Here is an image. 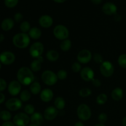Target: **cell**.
I'll use <instances>...</instances> for the list:
<instances>
[{
  "instance_id": "6da1fadb",
  "label": "cell",
  "mask_w": 126,
  "mask_h": 126,
  "mask_svg": "<svg viewBox=\"0 0 126 126\" xmlns=\"http://www.w3.org/2000/svg\"><path fill=\"white\" fill-rule=\"evenodd\" d=\"M17 78L21 84L29 86L34 82V76L30 68L27 66H22L17 71Z\"/></svg>"
},
{
  "instance_id": "7a4b0ae2",
  "label": "cell",
  "mask_w": 126,
  "mask_h": 126,
  "mask_svg": "<svg viewBox=\"0 0 126 126\" xmlns=\"http://www.w3.org/2000/svg\"><path fill=\"white\" fill-rule=\"evenodd\" d=\"M30 39L28 34L21 32L14 36L12 43L18 49H25L29 46Z\"/></svg>"
},
{
  "instance_id": "3957f363",
  "label": "cell",
  "mask_w": 126,
  "mask_h": 126,
  "mask_svg": "<svg viewBox=\"0 0 126 126\" xmlns=\"http://www.w3.org/2000/svg\"><path fill=\"white\" fill-rule=\"evenodd\" d=\"M77 116L82 121H86L91 118L92 112L90 107L86 104H81L77 108Z\"/></svg>"
},
{
  "instance_id": "277c9868",
  "label": "cell",
  "mask_w": 126,
  "mask_h": 126,
  "mask_svg": "<svg viewBox=\"0 0 126 126\" xmlns=\"http://www.w3.org/2000/svg\"><path fill=\"white\" fill-rule=\"evenodd\" d=\"M42 81L47 86H54L57 82L58 78L57 74L51 70H46L41 75Z\"/></svg>"
},
{
  "instance_id": "5b68a950",
  "label": "cell",
  "mask_w": 126,
  "mask_h": 126,
  "mask_svg": "<svg viewBox=\"0 0 126 126\" xmlns=\"http://www.w3.org/2000/svg\"><path fill=\"white\" fill-rule=\"evenodd\" d=\"M53 34L57 39L63 41L68 39L70 33L68 29L65 26L63 25H58L54 28Z\"/></svg>"
},
{
  "instance_id": "8992f818",
  "label": "cell",
  "mask_w": 126,
  "mask_h": 126,
  "mask_svg": "<svg viewBox=\"0 0 126 126\" xmlns=\"http://www.w3.org/2000/svg\"><path fill=\"white\" fill-rule=\"evenodd\" d=\"M44 45L41 42H35L30 47V54L34 59H38L42 56L44 52Z\"/></svg>"
},
{
  "instance_id": "52a82bcc",
  "label": "cell",
  "mask_w": 126,
  "mask_h": 126,
  "mask_svg": "<svg viewBox=\"0 0 126 126\" xmlns=\"http://www.w3.org/2000/svg\"><path fill=\"white\" fill-rule=\"evenodd\" d=\"M30 121V118L25 113H18L13 118V123L16 126H27Z\"/></svg>"
},
{
  "instance_id": "ba28073f",
  "label": "cell",
  "mask_w": 126,
  "mask_h": 126,
  "mask_svg": "<svg viewBox=\"0 0 126 126\" xmlns=\"http://www.w3.org/2000/svg\"><path fill=\"white\" fill-rule=\"evenodd\" d=\"M100 71L101 74L105 77H110L113 75L114 68L113 64L109 61H104L100 66Z\"/></svg>"
},
{
  "instance_id": "9c48e42d",
  "label": "cell",
  "mask_w": 126,
  "mask_h": 126,
  "mask_svg": "<svg viewBox=\"0 0 126 126\" xmlns=\"http://www.w3.org/2000/svg\"><path fill=\"white\" fill-rule=\"evenodd\" d=\"M15 60H16V55L12 52L4 51L0 54V62L3 65H12Z\"/></svg>"
},
{
  "instance_id": "30bf717a",
  "label": "cell",
  "mask_w": 126,
  "mask_h": 126,
  "mask_svg": "<svg viewBox=\"0 0 126 126\" xmlns=\"http://www.w3.org/2000/svg\"><path fill=\"white\" fill-rule=\"evenodd\" d=\"M6 108L11 111H15L20 109L22 107V102L17 98H12L6 102Z\"/></svg>"
},
{
  "instance_id": "8fae6325",
  "label": "cell",
  "mask_w": 126,
  "mask_h": 126,
  "mask_svg": "<svg viewBox=\"0 0 126 126\" xmlns=\"http://www.w3.org/2000/svg\"><path fill=\"white\" fill-rule=\"evenodd\" d=\"M92 59V54L91 51L87 49L81 50L78 54L77 60L79 63L82 64L88 63Z\"/></svg>"
},
{
  "instance_id": "7c38bea8",
  "label": "cell",
  "mask_w": 126,
  "mask_h": 126,
  "mask_svg": "<svg viewBox=\"0 0 126 126\" xmlns=\"http://www.w3.org/2000/svg\"><path fill=\"white\" fill-rule=\"evenodd\" d=\"M22 84L18 81H12L9 84L7 90L9 94L12 96H16L20 93Z\"/></svg>"
},
{
  "instance_id": "4fadbf2b",
  "label": "cell",
  "mask_w": 126,
  "mask_h": 126,
  "mask_svg": "<svg viewBox=\"0 0 126 126\" xmlns=\"http://www.w3.org/2000/svg\"><path fill=\"white\" fill-rule=\"evenodd\" d=\"M58 114H59L58 110L55 107L50 106L47 107L44 110V118L47 121H52L56 118Z\"/></svg>"
},
{
  "instance_id": "5bb4252c",
  "label": "cell",
  "mask_w": 126,
  "mask_h": 126,
  "mask_svg": "<svg viewBox=\"0 0 126 126\" xmlns=\"http://www.w3.org/2000/svg\"><path fill=\"white\" fill-rule=\"evenodd\" d=\"M81 77L84 81H92V80L94 78V71L91 68L84 67L82 68L80 72Z\"/></svg>"
},
{
  "instance_id": "9a60e30c",
  "label": "cell",
  "mask_w": 126,
  "mask_h": 126,
  "mask_svg": "<svg viewBox=\"0 0 126 126\" xmlns=\"http://www.w3.org/2000/svg\"><path fill=\"white\" fill-rule=\"evenodd\" d=\"M116 6L112 2H108L104 4L102 7V11L103 13L108 16H112L116 14L117 12Z\"/></svg>"
},
{
  "instance_id": "2e32d148",
  "label": "cell",
  "mask_w": 126,
  "mask_h": 126,
  "mask_svg": "<svg viewBox=\"0 0 126 126\" xmlns=\"http://www.w3.org/2000/svg\"><path fill=\"white\" fill-rule=\"evenodd\" d=\"M53 18L48 15H43L39 18V23L43 28H50L53 24Z\"/></svg>"
},
{
  "instance_id": "e0dca14e",
  "label": "cell",
  "mask_w": 126,
  "mask_h": 126,
  "mask_svg": "<svg viewBox=\"0 0 126 126\" xmlns=\"http://www.w3.org/2000/svg\"><path fill=\"white\" fill-rule=\"evenodd\" d=\"M40 98L43 102L46 103L50 102L54 98V92L49 88L44 89L41 92Z\"/></svg>"
},
{
  "instance_id": "ac0fdd59",
  "label": "cell",
  "mask_w": 126,
  "mask_h": 126,
  "mask_svg": "<svg viewBox=\"0 0 126 126\" xmlns=\"http://www.w3.org/2000/svg\"><path fill=\"white\" fill-rule=\"evenodd\" d=\"M44 62L43 57L38 58V59H34V60L32 61V62L30 64V68L32 70L33 72H37L39 71L41 69L42 63Z\"/></svg>"
},
{
  "instance_id": "d6986e66",
  "label": "cell",
  "mask_w": 126,
  "mask_h": 126,
  "mask_svg": "<svg viewBox=\"0 0 126 126\" xmlns=\"http://www.w3.org/2000/svg\"><path fill=\"white\" fill-rule=\"evenodd\" d=\"M14 26V21L11 18H6L2 21L1 27L2 30L5 32H8L12 30Z\"/></svg>"
},
{
  "instance_id": "ffe728a7",
  "label": "cell",
  "mask_w": 126,
  "mask_h": 126,
  "mask_svg": "<svg viewBox=\"0 0 126 126\" xmlns=\"http://www.w3.org/2000/svg\"><path fill=\"white\" fill-rule=\"evenodd\" d=\"M44 116L39 112H35L30 117V121L33 124L40 126L44 121Z\"/></svg>"
},
{
  "instance_id": "44dd1931",
  "label": "cell",
  "mask_w": 126,
  "mask_h": 126,
  "mask_svg": "<svg viewBox=\"0 0 126 126\" xmlns=\"http://www.w3.org/2000/svg\"><path fill=\"white\" fill-rule=\"evenodd\" d=\"M111 98H113L114 100L115 101H119L123 98V96H124V92L123 90L120 87H116L112 91L111 94Z\"/></svg>"
},
{
  "instance_id": "7402d4cb",
  "label": "cell",
  "mask_w": 126,
  "mask_h": 126,
  "mask_svg": "<svg viewBox=\"0 0 126 126\" xmlns=\"http://www.w3.org/2000/svg\"><path fill=\"white\" fill-rule=\"evenodd\" d=\"M41 30L38 27L31 28L30 30L28 32V35H29L30 38L31 39H34V40H37V39H39L41 36Z\"/></svg>"
},
{
  "instance_id": "603a6c76",
  "label": "cell",
  "mask_w": 126,
  "mask_h": 126,
  "mask_svg": "<svg viewBox=\"0 0 126 126\" xmlns=\"http://www.w3.org/2000/svg\"><path fill=\"white\" fill-rule=\"evenodd\" d=\"M46 59L50 62H55L59 59V54L57 50H50L46 53Z\"/></svg>"
},
{
  "instance_id": "cb8c5ba5",
  "label": "cell",
  "mask_w": 126,
  "mask_h": 126,
  "mask_svg": "<svg viewBox=\"0 0 126 126\" xmlns=\"http://www.w3.org/2000/svg\"><path fill=\"white\" fill-rule=\"evenodd\" d=\"M65 100L62 97H57L54 100V105L58 110H62L65 107Z\"/></svg>"
},
{
  "instance_id": "d4e9b609",
  "label": "cell",
  "mask_w": 126,
  "mask_h": 126,
  "mask_svg": "<svg viewBox=\"0 0 126 126\" xmlns=\"http://www.w3.org/2000/svg\"><path fill=\"white\" fill-rule=\"evenodd\" d=\"M30 92L33 95H38L41 93V86L38 82H33L30 86Z\"/></svg>"
},
{
  "instance_id": "484cf974",
  "label": "cell",
  "mask_w": 126,
  "mask_h": 126,
  "mask_svg": "<svg viewBox=\"0 0 126 126\" xmlns=\"http://www.w3.org/2000/svg\"><path fill=\"white\" fill-rule=\"evenodd\" d=\"M71 46H72V43L71 41L68 39H66L62 41V43H60V47L62 51L66 52L68 51L71 49Z\"/></svg>"
},
{
  "instance_id": "4316f807",
  "label": "cell",
  "mask_w": 126,
  "mask_h": 126,
  "mask_svg": "<svg viewBox=\"0 0 126 126\" xmlns=\"http://www.w3.org/2000/svg\"><path fill=\"white\" fill-rule=\"evenodd\" d=\"M31 92H29L28 90H24L22 91L20 94V99L22 102H28L31 98Z\"/></svg>"
},
{
  "instance_id": "83f0119b",
  "label": "cell",
  "mask_w": 126,
  "mask_h": 126,
  "mask_svg": "<svg viewBox=\"0 0 126 126\" xmlns=\"http://www.w3.org/2000/svg\"><path fill=\"white\" fill-rule=\"evenodd\" d=\"M20 29L22 33H28L31 29L30 23L27 21H23L20 25Z\"/></svg>"
},
{
  "instance_id": "f1b7e54d",
  "label": "cell",
  "mask_w": 126,
  "mask_h": 126,
  "mask_svg": "<svg viewBox=\"0 0 126 126\" xmlns=\"http://www.w3.org/2000/svg\"><path fill=\"white\" fill-rule=\"evenodd\" d=\"M12 118V114L9 111L3 110L0 112V118L4 122L9 121Z\"/></svg>"
},
{
  "instance_id": "f546056e",
  "label": "cell",
  "mask_w": 126,
  "mask_h": 126,
  "mask_svg": "<svg viewBox=\"0 0 126 126\" xmlns=\"http://www.w3.org/2000/svg\"><path fill=\"white\" fill-rule=\"evenodd\" d=\"M108 100V97H107V94H100V95H98L97 96V98H96V102H97V104L100 105H104L106 102Z\"/></svg>"
},
{
  "instance_id": "4dcf8cb0",
  "label": "cell",
  "mask_w": 126,
  "mask_h": 126,
  "mask_svg": "<svg viewBox=\"0 0 126 126\" xmlns=\"http://www.w3.org/2000/svg\"><path fill=\"white\" fill-rule=\"evenodd\" d=\"M92 94V91L90 89L87 88V87H84V88L81 89L79 92V95L80 97H83V98H86V97L90 96Z\"/></svg>"
},
{
  "instance_id": "1f68e13d",
  "label": "cell",
  "mask_w": 126,
  "mask_h": 126,
  "mask_svg": "<svg viewBox=\"0 0 126 126\" xmlns=\"http://www.w3.org/2000/svg\"><path fill=\"white\" fill-rule=\"evenodd\" d=\"M118 63L123 68H126V54H121L118 59Z\"/></svg>"
},
{
  "instance_id": "d6a6232c",
  "label": "cell",
  "mask_w": 126,
  "mask_h": 126,
  "mask_svg": "<svg viewBox=\"0 0 126 126\" xmlns=\"http://www.w3.org/2000/svg\"><path fill=\"white\" fill-rule=\"evenodd\" d=\"M34 107L32 104H27L25 106L24 111L25 113L27 114L28 115H32L34 112Z\"/></svg>"
},
{
  "instance_id": "836d02e7",
  "label": "cell",
  "mask_w": 126,
  "mask_h": 126,
  "mask_svg": "<svg viewBox=\"0 0 126 126\" xmlns=\"http://www.w3.org/2000/svg\"><path fill=\"white\" fill-rule=\"evenodd\" d=\"M18 0H4V4L6 7L9 8H13L17 6Z\"/></svg>"
},
{
  "instance_id": "e575fe53",
  "label": "cell",
  "mask_w": 126,
  "mask_h": 126,
  "mask_svg": "<svg viewBox=\"0 0 126 126\" xmlns=\"http://www.w3.org/2000/svg\"><path fill=\"white\" fill-rule=\"evenodd\" d=\"M57 76L59 79L60 80H65L66 79L68 76V73L66 71L64 70H60L57 73Z\"/></svg>"
},
{
  "instance_id": "d590c367",
  "label": "cell",
  "mask_w": 126,
  "mask_h": 126,
  "mask_svg": "<svg viewBox=\"0 0 126 126\" xmlns=\"http://www.w3.org/2000/svg\"><path fill=\"white\" fill-rule=\"evenodd\" d=\"M93 59L94 62L97 63L102 64L103 62V58L100 54L98 53H95L93 55Z\"/></svg>"
},
{
  "instance_id": "8d00e7d4",
  "label": "cell",
  "mask_w": 126,
  "mask_h": 126,
  "mask_svg": "<svg viewBox=\"0 0 126 126\" xmlns=\"http://www.w3.org/2000/svg\"><path fill=\"white\" fill-rule=\"evenodd\" d=\"M71 70L75 73L81 72V70H82V66H81V63L79 62H75L71 66Z\"/></svg>"
},
{
  "instance_id": "74e56055",
  "label": "cell",
  "mask_w": 126,
  "mask_h": 126,
  "mask_svg": "<svg viewBox=\"0 0 126 126\" xmlns=\"http://www.w3.org/2000/svg\"><path fill=\"white\" fill-rule=\"evenodd\" d=\"M98 120L101 124H105L108 120V116L105 113H100L98 117Z\"/></svg>"
},
{
  "instance_id": "f35d334b",
  "label": "cell",
  "mask_w": 126,
  "mask_h": 126,
  "mask_svg": "<svg viewBox=\"0 0 126 126\" xmlns=\"http://www.w3.org/2000/svg\"><path fill=\"white\" fill-rule=\"evenodd\" d=\"M7 88V82L6 80L0 78V92H2Z\"/></svg>"
},
{
  "instance_id": "ab89813d",
  "label": "cell",
  "mask_w": 126,
  "mask_h": 126,
  "mask_svg": "<svg viewBox=\"0 0 126 126\" xmlns=\"http://www.w3.org/2000/svg\"><path fill=\"white\" fill-rule=\"evenodd\" d=\"M14 18V20L16 22H20L23 20V16L20 12H17V13L15 14Z\"/></svg>"
},
{
  "instance_id": "60d3db41",
  "label": "cell",
  "mask_w": 126,
  "mask_h": 126,
  "mask_svg": "<svg viewBox=\"0 0 126 126\" xmlns=\"http://www.w3.org/2000/svg\"><path fill=\"white\" fill-rule=\"evenodd\" d=\"M92 83L93 86H94L95 87H100V86L102 85V82H101V81L99 79L97 78H94L92 80Z\"/></svg>"
},
{
  "instance_id": "b9f144b4",
  "label": "cell",
  "mask_w": 126,
  "mask_h": 126,
  "mask_svg": "<svg viewBox=\"0 0 126 126\" xmlns=\"http://www.w3.org/2000/svg\"><path fill=\"white\" fill-rule=\"evenodd\" d=\"M1 126H16V125L14 124L13 122H11L9 121L4 122Z\"/></svg>"
},
{
  "instance_id": "7bdbcfd3",
  "label": "cell",
  "mask_w": 126,
  "mask_h": 126,
  "mask_svg": "<svg viewBox=\"0 0 126 126\" xmlns=\"http://www.w3.org/2000/svg\"><path fill=\"white\" fill-rule=\"evenodd\" d=\"M5 98H6V97H5L4 94L2 92H0V104H2L4 102Z\"/></svg>"
},
{
  "instance_id": "ee69618b",
  "label": "cell",
  "mask_w": 126,
  "mask_h": 126,
  "mask_svg": "<svg viewBox=\"0 0 126 126\" xmlns=\"http://www.w3.org/2000/svg\"><path fill=\"white\" fill-rule=\"evenodd\" d=\"M114 19H115L116 21H118V22H119V21H120L121 20V16L120 15L118 14H114Z\"/></svg>"
},
{
  "instance_id": "f6af8a7d",
  "label": "cell",
  "mask_w": 126,
  "mask_h": 126,
  "mask_svg": "<svg viewBox=\"0 0 126 126\" xmlns=\"http://www.w3.org/2000/svg\"><path fill=\"white\" fill-rule=\"evenodd\" d=\"M91 1L92 2V3L94 4L97 5V4H100L102 2V0H91Z\"/></svg>"
},
{
  "instance_id": "bcb514c9",
  "label": "cell",
  "mask_w": 126,
  "mask_h": 126,
  "mask_svg": "<svg viewBox=\"0 0 126 126\" xmlns=\"http://www.w3.org/2000/svg\"><path fill=\"white\" fill-rule=\"evenodd\" d=\"M74 126H84V124L82 123L81 121H78L75 124Z\"/></svg>"
},
{
  "instance_id": "7dc6e473",
  "label": "cell",
  "mask_w": 126,
  "mask_h": 126,
  "mask_svg": "<svg viewBox=\"0 0 126 126\" xmlns=\"http://www.w3.org/2000/svg\"><path fill=\"white\" fill-rule=\"evenodd\" d=\"M4 40V34L0 33V43H2Z\"/></svg>"
},
{
  "instance_id": "c3c4849f",
  "label": "cell",
  "mask_w": 126,
  "mask_h": 126,
  "mask_svg": "<svg viewBox=\"0 0 126 126\" xmlns=\"http://www.w3.org/2000/svg\"><path fill=\"white\" fill-rule=\"evenodd\" d=\"M122 124H123V126H126V116L124 117L122 121Z\"/></svg>"
},
{
  "instance_id": "681fc988",
  "label": "cell",
  "mask_w": 126,
  "mask_h": 126,
  "mask_svg": "<svg viewBox=\"0 0 126 126\" xmlns=\"http://www.w3.org/2000/svg\"><path fill=\"white\" fill-rule=\"evenodd\" d=\"M54 2H57V3H63L65 1H66V0H53Z\"/></svg>"
},
{
  "instance_id": "f907efd6",
  "label": "cell",
  "mask_w": 126,
  "mask_h": 126,
  "mask_svg": "<svg viewBox=\"0 0 126 126\" xmlns=\"http://www.w3.org/2000/svg\"><path fill=\"white\" fill-rule=\"evenodd\" d=\"M95 126H105L104 124H101V123H98V124H96Z\"/></svg>"
},
{
  "instance_id": "816d5d0a",
  "label": "cell",
  "mask_w": 126,
  "mask_h": 126,
  "mask_svg": "<svg viewBox=\"0 0 126 126\" xmlns=\"http://www.w3.org/2000/svg\"><path fill=\"white\" fill-rule=\"evenodd\" d=\"M28 126H39L38 125H36V124H33V123H31V124H30Z\"/></svg>"
},
{
  "instance_id": "f5cc1de1",
  "label": "cell",
  "mask_w": 126,
  "mask_h": 126,
  "mask_svg": "<svg viewBox=\"0 0 126 126\" xmlns=\"http://www.w3.org/2000/svg\"><path fill=\"white\" fill-rule=\"evenodd\" d=\"M1 69V63L0 62V70Z\"/></svg>"
}]
</instances>
